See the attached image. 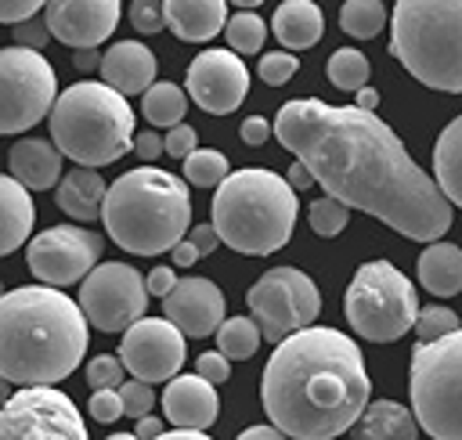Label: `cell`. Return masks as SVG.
Segmentation results:
<instances>
[{
	"mask_svg": "<svg viewBox=\"0 0 462 440\" xmlns=\"http://www.w3.org/2000/svg\"><path fill=\"white\" fill-rule=\"evenodd\" d=\"M415 270H419V281L430 296L437 299H448L455 292H462V249L451 245V242H430L419 260H415Z\"/></svg>",
	"mask_w": 462,
	"mask_h": 440,
	"instance_id": "cell-25",
	"label": "cell"
},
{
	"mask_svg": "<svg viewBox=\"0 0 462 440\" xmlns=\"http://www.w3.org/2000/svg\"><path fill=\"white\" fill-rule=\"evenodd\" d=\"M372 382L357 343L339 328L303 325L274 343L260 400L267 418L296 440H328L361 418Z\"/></svg>",
	"mask_w": 462,
	"mask_h": 440,
	"instance_id": "cell-2",
	"label": "cell"
},
{
	"mask_svg": "<svg viewBox=\"0 0 462 440\" xmlns=\"http://www.w3.org/2000/svg\"><path fill=\"white\" fill-rule=\"evenodd\" d=\"M307 220H310V231H314V234H321V238H336V234L346 227V220H350V206L339 202L336 195H325V198L310 202Z\"/></svg>",
	"mask_w": 462,
	"mask_h": 440,
	"instance_id": "cell-35",
	"label": "cell"
},
{
	"mask_svg": "<svg viewBox=\"0 0 462 440\" xmlns=\"http://www.w3.org/2000/svg\"><path fill=\"white\" fill-rule=\"evenodd\" d=\"M130 25H134L137 32H144V36L166 29V11H162V4H159V0H134V4H130Z\"/></svg>",
	"mask_w": 462,
	"mask_h": 440,
	"instance_id": "cell-40",
	"label": "cell"
},
{
	"mask_svg": "<svg viewBox=\"0 0 462 440\" xmlns=\"http://www.w3.org/2000/svg\"><path fill=\"white\" fill-rule=\"evenodd\" d=\"M141 112L152 126H177L188 112V94L177 83H152L141 97Z\"/></svg>",
	"mask_w": 462,
	"mask_h": 440,
	"instance_id": "cell-29",
	"label": "cell"
},
{
	"mask_svg": "<svg viewBox=\"0 0 462 440\" xmlns=\"http://www.w3.org/2000/svg\"><path fill=\"white\" fill-rule=\"evenodd\" d=\"M144 285H148V296L162 299V296H170V289L177 285V270H173V267H152L148 278H144Z\"/></svg>",
	"mask_w": 462,
	"mask_h": 440,
	"instance_id": "cell-46",
	"label": "cell"
},
{
	"mask_svg": "<svg viewBox=\"0 0 462 440\" xmlns=\"http://www.w3.org/2000/svg\"><path fill=\"white\" fill-rule=\"evenodd\" d=\"M278 436H285L274 422L271 426H249V429H242V440H278Z\"/></svg>",
	"mask_w": 462,
	"mask_h": 440,
	"instance_id": "cell-53",
	"label": "cell"
},
{
	"mask_svg": "<svg viewBox=\"0 0 462 440\" xmlns=\"http://www.w3.org/2000/svg\"><path fill=\"white\" fill-rule=\"evenodd\" d=\"M245 303H249V314L256 317L263 339L282 343L289 332L314 325V317L321 310V292L303 270L271 267L249 285Z\"/></svg>",
	"mask_w": 462,
	"mask_h": 440,
	"instance_id": "cell-11",
	"label": "cell"
},
{
	"mask_svg": "<svg viewBox=\"0 0 462 440\" xmlns=\"http://www.w3.org/2000/svg\"><path fill=\"white\" fill-rule=\"evenodd\" d=\"M296 69H300V61H296L289 50H274V54H263V58H260V79H263L267 87L289 83V79L296 76Z\"/></svg>",
	"mask_w": 462,
	"mask_h": 440,
	"instance_id": "cell-39",
	"label": "cell"
},
{
	"mask_svg": "<svg viewBox=\"0 0 462 440\" xmlns=\"http://www.w3.org/2000/svg\"><path fill=\"white\" fill-rule=\"evenodd\" d=\"M101 249H105V238L87 231V227H76V224H58V227H47L40 231L32 242H29V270L47 281V285H72V281H83L97 260H101Z\"/></svg>",
	"mask_w": 462,
	"mask_h": 440,
	"instance_id": "cell-14",
	"label": "cell"
},
{
	"mask_svg": "<svg viewBox=\"0 0 462 440\" xmlns=\"http://www.w3.org/2000/svg\"><path fill=\"white\" fill-rule=\"evenodd\" d=\"M170 252H173V267H191V263L199 260V249H195V242H191L188 234H184Z\"/></svg>",
	"mask_w": 462,
	"mask_h": 440,
	"instance_id": "cell-50",
	"label": "cell"
},
{
	"mask_svg": "<svg viewBox=\"0 0 462 440\" xmlns=\"http://www.w3.org/2000/svg\"><path fill=\"white\" fill-rule=\"evenodd\" d=\"M227 177V155L217 148H195L184 155V180L195 188H217Z\"/></svg>",
	"mask_w": 462,
	"mask_h": 440,
	"instance_id": "cell-33",
	"label": "cell"
},
{
	"mask_svg": "<svg viewBox=\"0 0 462 440\" xmlns=\"http://www.w3.org/2000/svg\"><path fill=\"white\" fill-rule=\"evenodd\" d=\"M134 151H137L144 162H152V159H159V155L166 151V144H162V137H159L155 130H141V133H134Z\"/></svg>",
	"mask_w": 462,
	"mask_h": 440,
	"instance_id": "cell-47",
	"label": "cell"
},
{
	"mask_svg": "<svg viewBox=\"0 0 462 440\" xmlns=\"http://www.w3.org/2000/svg\"><path fill=\"white\" fill-rule=\"evenodd\" d=\"M354 429H357V436H368V440H393V436L411 440V436H419V418H415V411H408L397 400H372V404H365Z\"/></svg>",
	"mask_w": 462,
	"mask_h": 440,
	"instance_id": "cell-27",
	"label": "cell"
},
{
	"mask_svg": "<svg viewBox=\"0 0 462 440\" xmlns=\"http://www.w3.org/2000/svg\"><path fill=\"white\" fill-rule=\"evenodd\" d=\"M87 314L58 285H22L0 296V375L18 386L61 382L87 353Z\"/></svg>",
	"mask_w": 462,
	"mask_h": 440,
	"instance_id": "cell-3",
	"label": "cell"
},
{
	"mask_svg": "<svg viewBox=\"0 0 462 440\" xmlns=\"http://www.w3.org/2000/svg\"><path fill=\"white\" fill-rule=\"evenodd\" d=\"M130 375L144 382H170L184 364V332L170 317H137L119 343Z\"/></svg>",
	"mask_w": 462,
	"mask_h": 440,
	"instance_id": "cell-15",
	"label": "cell"
},
{
	"mask_svg": "<svg viewBox=\"0 0 462 440\" xmlns=\"http://www.w3.org/2000/svg\"><path fill=\"white\" fill-rule=\"evenodd\" d=\"M58 101V79L51 61L32 47L0 50V133H22L36 126Z\"/></svg>",
	"mask_w": 462,
	"mask_h": 440,
	"instance_id": "cell-10",
	"label": "cell"
},
{
	"mask_svg": "<svg viewBox=\"0 0 462 440\" xmlns=\"http://www.w3.org/2000/svg\"><path fill=\"white\" fill-rule=\"evenodd\" d=\"M51 36H54V32H51L47 18H36V14H32V18H25V22H14V43H22V47L43 50Z\"/></svg>",
	"mask_w": 462,
	"mask_h": 440,
	"instance_id": "cell-42",
	"label": "cell"
},
{
	"mask_svg": "<svg viewBox=\"0 0 462 440\" xmlns=\"http://www.w3.org/2000/svg\"><path fill=\"white\" fill-rule=\"evenodd\" d=\"M328 79H332V87H339V90H361L365 83H368V58L361 54V50H354V47H339L332 58H328Z\"/></svg>",
	"mask_w": 462,
	"mask_h": 440,
	"instance_id": "cell-32",
	"label": "cell"
},
{
	"mask_svg": "<svg viewBox=\"0 0 462 440\" xmlns=\"http://www.w3.org/2000/svg\"><path fill=\"white\" fill-rule=\"evenodd\" d=\"M263 332L256 325V317H227L217 328V350H224L231 361H249L260 346Z\"/></svg>",
	"mask_w": 462,
	"mask_h": 440,
	"instance_id": "cell-30",
	"label": "cell"
},
{
	"mask_svg": "<svg viewBox=\"0 0 462 440\" xmlns=\"http://www.w3.org/2000/svg\"><path fill=\"white\" fill-rule=\"evenodd\" d=\"M43 18L54 40L69 47H97L119 25V0H47Z\"/></svg>",
	"mask_w": 462,
	"mask_h": 440,
	"instance_id": "cell-17",
	"label": "cell"
},
{
	"mask_svg": "<svg viewBox=\"0 0 462 440\" xmlns=\"http://www.w3.org/2000/svg\"><path fill=\"white\" fill-rule=\"evenodd\" d=\"M36 220V206L29 198V188L11 173H0V256L14 252L22 242H29Z\"/></svg>",
	"mask_w": 462,
	"mask_h": 440,
	"instance_id": "cell-23",
	"label": "cell"
},
{
	"mask_svg": "<svg viewBox=\"0 0 462 440\" xmlns=\"http://www.w3.org/2000/svg\"><path fill=\"white\" fill-rule=\"evenodd\" d=\"M188 238L195 242L199 256H209V252L220 245V234H217V227H213V224H199V227H191V231H188Z\"/></svg>",
	"mask_w": 462,
	"mask_h": 440,
	"instance_id": "cell-49",
	"label": "cell"
},
{
	"mask_svg": "<svg viewBox=\"0 0 462 440\" xmlns=\"http://www.w3.org/2000/svg\"><path fill=\"white\" fill-rule=\"evenodd\" d=\"M357 94V108H368V112H375V105H379V90H372L368 83L361 87V90H354Z\"/></svg>",
	"mask_w": 462,
	"mask_h": 440,
	"instance_id": "cell-55",
	"label": "cell"
},
{
	"mask_svg": "<svg viewBox=\"0 0 462 440\" xmlns=\"http://www.w3.org/2000/svg\"><path fill=\"white\" fill-rule=\"evenodd\" d=\"M408 390L422 433L437 440H462V328L415 343Z\"/></svg>",
	"mask_w": 462,
	"mask_h": 440,
	"instance_id": "cell-8",
	"label": "cell"
},
{
	"mask_svg": "<svg viewBox=\"0 0 462 440\" xmlns=\"http://www.w3.org/2000/svg\"><path fill=\"white\" fill-rule=\"evenodd\" d=\"M79 307L90 328L126 332L148 307V285L130 263H97L79 285Z\"/></svg>",
	"mask_w": 462,
	"mask_h": 440,
	"instance_id": "cell-13",
	"label": "cell"
},
{
	"mask_svg": "<svg viewBox=\"0 0 462 440\" xmlns=\"http://www.w3.org/2000/svg\"><path fill=\"white\" fill-rule=\"evenodd\" d=\"M162 144H166V155H173V159H184V155H191V151L199 148L195 126H184V123L170 126V130H166V137H162Z\"/></svg>",
	"mask_w": 462,
	"mask_h": 440,
	"instance_id": "cell-44",
	"label": "cell"
},
{
	"mask_svg": "<svg viewBox=\"0 0 462 440\" xmlns=\"http://www.w3.org/2000/svg\"><path fill=\"white\" fill-rule=\"evenodd\" d=\"M51 137L76 166H108L134 148V108L105 79L72 83L51 108Z\"/></svg>",
	"mask_w": 462,
	"mask_h": 440,
	"instance_id": "cell-6",
	"label": "cell"
},
{
	"mask_svg": "<svg viewBox=\"0 0 462 440\" xmlns=\"http://www.w3.org/2000/svg\"><path fill=\"white\" fill-rule=\"evenodd\" d=\"M47 0H0V22L14 25V22H25L32 18L36 11H43Z\"/></svg>",
	"mask_w": 462,
	"mask_h": 440,
	"instance_id": "cell-45",
	"label": "cell"
},
{
	"mask_svg": "<svg viewBox=\"0 0 462 440\" xmlns=\"http://www.w3.org/2000/svg\"><path fill=\"white\" fill-rule=\"evenodd\" d=\"M166 29L184 43H206L227 25V0H162Z\"/></svg>",
	"mask_w": 462,
	"mask_h": 440,
	"instance_id": "cell-21",
	"label": "cell"
},
{
	"mask_svg": "<svg viewBox=\"0 0 462 440\" xmlns=\"http://www.w3.org/2000/svg\"><path fill=\"white\" fill-rule=\"evenodd\" d=\"M90 415L97 418V422H116V418H123L126 411H123V397H119V390L116 386H105V390H94L90 393Z\"/></svg>",
	"mask_w": 462,
	"mask_h": 440,
	"instance_id": "cell-41",
	"label": "cell"
},
{
	"mask_svg": "<svg viewBox=\"0 0 462 440\" xmlns=\"http://www.w3.org/2000/svg\"><path fill=\"white\" fill-rule=\"evenodd\" d=\"M76 69H83V72L101 69V54H97V47H76Z\"/></svg>",
	"mask_w": 462,
	"mask_h": 440,
	"instance_id": "cell-52",
	"label": "cell"
},
{
	"mask_svg": "<svg viewBox=\"0 0 462 440\" xmlns=\"http://www.w3.org/2000/svg\"><path fill=\"white\" fill-rule=\"evenodd\" d=\"M162 411L173 426H195V429H209L220 415V397H217V382H209L206 375H173L170 386L162 390Z\"/></svg>",
	"mask_w": 462,
	"mask_h": 440,
	"instance_id": "cell-19",
	"label": "cell"
},
{
	"mask_svg": "<svg viewBox=\"0 0 462 440\" xmlns=\"http://www.w3.org/2000/svg\"><path fill=\"white\" fill-rule=\"evenodd\" d=\"M134 436H162V422L155 415H141L134 426Z\"/></svg>",
	"mask_w": 462,
	"mask_h": 440,
	"instance_id": "cell-54",
	"label": "cell"
},
{
	"mask_svg": "<svg viewBox=\"0 0 462 440\" xmlns=\"http://www.w3.org/2000/svg\"><path fill=\"white\" fill-rule=\"evenodd\" d=\"M271 29L285 50H307L321 40L325 18H321V7L314 0H282L274 18H271Z\"/></svg>",
	"mask_w": 462,
	"mask_h": 440,
	"instance_id": "cell-24",
	"label": "cell"
},
{
	"mask_svg": "<svg viewBox=\"0 0 462 440\" xmlns=\"http://www.w3.org/2000/svg\"><path fill=\"white\" fill-rule=\"evenodd\" d=\"M231 4H235V7H242V11H253V7H260L263 0H231Z\"/></svg>",
	"mask_w": 462,
	"mask_h": 440,
	"instance_id": "cell-57",
	"label": "cell"
},
{
	"mask_svg": "<svg viewBox=\"0 0 462 440\" xmlns=\"http://www.w3.org/2000/svg\"><path fill=\"white\" fill-rule=\"evenodd\" d=\"M108 238L134 256H159L173 249L191 224L188 184L166 170L137 166L108 184L101 202Z\"/></svg>",
	"mask_w": 462,
	"mask_h": 440,
	"instance_id": "cell-4",
	"label": "cell"
},
{
	"mask_svg": "<svg viewBox=\"0 0 462 440\" xmlns=\"http://www.w3.org/2000/svg\"><path fill=\"white\" fill-rule=\"evenodd\" d=\"M123 371H126V364H123V357L119 353H101V357H90V364H87V382L94 386V390H105V386H123Z\"/></svg>",
	"mask_w": 462,
	"mask_h": 440,
	"instance_id": "cell-37",
	"label": "cell"
},
{
	"mask_svg": "<svg viewBox=\"0 0 462 440\" xmlns=\"http://www.w3.org/2000/svg\"><path fill=\"white\" fill-rule=\"evenodd\" d=\"M390 54L422 87L462 94V0H397Z\"/></svg>",
	"mask_w": 462,
	"mask_h": 440,
	"instance_id": "cell-7",
	"label": "cell"
},
{
	"mask_svg": "<svg viewBox=\"0 0 462 440\" xmlns=\"http://www.w3.org/2000/svg\"><path fill=\"white\" fill-rule=\"evenodd\" d=\"M249 94V69L238 58V50H202L188 65V97L209 112L227 115L235 112Z\"/></svg>",
	"mask_w": 462,
	"mask_h": 440,
	"instance_id": "cell-16",
	"label": "cell"
},
{
	"mask_svg": "<svg viewBox=\"0 0 462 440\" xmlns=\"http://www.w3.org/2000/svg\"><path fill=\"white\" fill-rule=\"evenodd\" d=\"M271 133H274V123H267L263 115H249V119L242 123V141H245V144H253V148H256V144H263Z\"/></svg>",
	"mask_w": 462,
	"mask_h": 440,
	"instance_id": "cell-48",
	"label": "cell"
},
{
	"mask_svg": "<svg viewBox=\"0 0 462 440\" xmlns=\"http://www.w3.org/2000/svg\"><path fill=\"white\" fill-rule=\"evenodd\" d=\"M97 72L119 94H144L155 83V54L141 40H119L101 54Z\"/></svg>",
	"mask_w": 462,
	"mask_h": 440,
	"instance_id": "cell-20",
	"label": "cell"
},
{
	"mask_svg": "<svg viewBox=\"0 0 462 440\" xmlns=\"http://www.w3.org/2000/svg\"><path fill=\"white\" fill-rule=\"evenodd\" d=\"M7 397H11V379H7V375H0V408L7 404Z\"/></svg>",
	"mask_w": 462,
	"mask_h": 440,
	"instance_id": "cell-56",
	"label": "cell"
},
{
	"mask_svg": "<svg viewBox=\"0 0 462 440\" xmlns=\"http://www.w3.org/2000/svg\"><path fill=\"white\" fill-rule=\"evenodd\" d=\"M61 148L40 137H25L11 148V173L29 188V191H47L61 177Z\"/></svg>",
	"mask_w": 462,
	"mask_h": 440,
	"instance_id": "cell-22",
	"label": "cell"
},
{
	"mask_svg": "<svg viewBox=\"0 0 462 440\" xmlns=\"http://www.w3.org/2000/svg\"><path fill=\"white\" fill-rule=\"evenodd\" d=\"M0 296H4V289H0Z\"/></svg>",
	"mask_w": 462,
	"mask_h": 440,
	"instance_id": "cell-58",
	"label": "cell"
},
{
	"mask_svg": "<svg viewBox=\"0 0 462 440\" xmlns=\"http://www.w3.org/2000/svg\"><path fill=\"white\" fill-rule=\"evenodd\" d=\"M343 310L350 328L368 343H393L415 328L419 296L415 285L390 260H372L354 270Z\"/></svg>",
	"mask_w": 462,
	"mask_h": 440,
	"instance_id": "cell-9",
	"label": "cell"
},
{
	"mask_svg": "<svg viewBox=\"0 0 462 440\" xmlns=\"http://www.w3.org/2000/svg\"><path fill=\"white\" fill-rule=\"evenodd\" d=\"M296 213V188L271 170H235L213 195V227L220 242L245 256L278 252L292 238Z\"/></svg>",
	"mask_w": 462,
	"mask_h": 440,
	"instance_id": "cell-5",
	"label": "cell"
},
{
	"mask_svg": "<svg viewBox=\"0 0 462 440\" xmlns=\"http://www.w3.org/2000/svg\"><path fill=\"white\" fill-rule=\"evenodd\" d=\"M83 440L87 426L76 404L51 382H29L0 408V440Z\"/></svg>",
	"mask_w": 462,
	"mask_h": 440,
	"instance_id": "cell-12",
	"label": "cell"
},
{
	"mask_svg": "<svg viewBox=\"0 0 462 440\" xmlns=\"http://www.w3.org/2000/svg\"><path fill=\"white\" fill-rule=\"evenodd\" d=\"M455 328H458V314H455L451 307L433 303V307H422V310H419L411 332H415L419 343H430V339H440V335H448V332H455Z\"/></svg>",
	"mask_w": 462,
	"mask_h": 440,
	"instance_id": "cell-36",
	"label": "cell"
},
{
	"mask_svg": "<svg viewBox=\"0 0 462 440\" xmlns=\"http://www.w3.org/2000/svg\"><path fill=\"white\" fill-rule=\"evenodd\" d=\"M105 191H108V184L97 177L94 166H76L72 173L61 177L54 198H58V209H61V213H69V216L79 220V224H90V220L101 216Z\"/></svg>",
	"mask_w": 462,
	"mask_h": 440,
	"instance_id": "cell-26",
	"label": "cell"
},
{
	"mask_svg": "<svg viewBox=\"0 0 462 440\" xmlns=\"http://www.w3.org/2000/svg\"><path fill=\"white\" fill-rule=\"evenodd\" d=\"M162 314L191 339L213 335L224 321V292L209 278H177L170 296H162Z\"/></svg>",
	"mask_w": 462,
	"mask_h": 440,
	"instance_id": "cell-18",
	"label": "cell"
},
{
	"mask_svg": "<svg viewBox=\"0 0 462 440\" xmlns=\"http://www.w3.org/2000/svg\"><path fill=\"white\" fill-rule=\"evenodd\" d=\"M274 133L300 162H307L325 195L372 213L397 234L437 242L451 227V198L375 112L296 97L278 108Z\"/></svg>",
	"mask_w": 462,
	"mask_h": 440,
	"instance_id": "cell-1",
	"label": "cell"
},
{
	"mask_svg": "<svg viewBox=\"0 0 462 440\" xmlns=\"http://www.w3.org/2000/svg\"><path fill=\"white\" fill-rule=\"evenodd\" d=\"M224 36H227L231 50H238V54H260V47H263V40H267V25H263L260 14L238 11V14L227 18Z\"/></svg>",
	"mask_w": 462,
	"mask_h": 440,
	"instance_id": "cell-34",
	"label": "cell"
},
{
	"mask_svg": "<svg viewBox=\"0 0 462 440\" xmlns=\"http://www.w3.org/2000/svg\"><path fill=\"white\" fill-rule=\"evenodd\" d=\"M195 371L199 375H206L209 382H227V375H231V357L224 353V350H209V353H199L195 357Z\"/></svg>",
	"mask_w": 462,
	"mask_h": 440,
	"instance_id": "cell-43",
	"label": "cell"
},
{
	"mask_svg": "<svg viewBox=\"0 0 462 440\" xmlns=\"http://www.w3.org/2000/svg\"><path fill=\"white\" fill-rule=\"evenodd\" d=\"M119 397H123V411H126L130 418H141V415H148V411L155 408L152 382H144V379H137V375L119 386Z\"/></svg>",
	"mask_w": 462,
	"mask_h": 440,
	"instance_id": "cell-38",
	"label": "cell"
},
{
	"mask_svg": "<svg viewBox=\"0 0 462 440\" xmlns=\"http://www.w3.org/2000/svg\"><path fill=\"white\" fill-rule=\"evenodd\" d=\"M383 25H386L383 0H346L339 7V29L354 40H372Z\"/></svg>",
	"mask_w": 462,
	"mask_h": 440,
	"instance_id": "cell-31",
	"label": "cell"
},
{
	"mask_svg": "<svg viewBox=\"0 0 462 440\" xmlns=\"http://www.w3.org/2000/svg\"><path fill=\"white\" fill-rule=\"evenodd\" d=\"M433 180L462 209V115H455L433 144Z\"/></svg>",
	"mask_w": 462,
	"mask_h": 440,
	"instance_id": "cell-28",
	"label": "cell"
},
{
	"mask_svg": "<svg viewBox=\"0 0 462 440\" xmlns=\"http://www.w3.org/2000/svg\"><path fill=\"white\" fill-rule=\"evenodd\" d=\"M285 180H289V184H292L296 191H307V188L314 184V173L307 170V162H300V159H296V162L289 166V173H285Z\"/></svg>",
	"mask_w": 462,
	"mask_h": 440,
	"instance_id": "cell-51",
	"label": "cell"
}]
</instances>
